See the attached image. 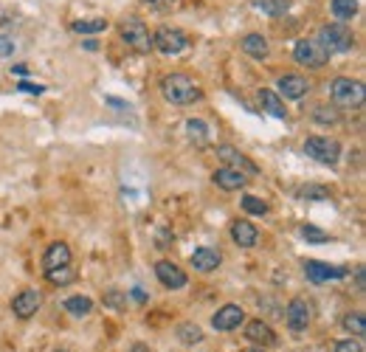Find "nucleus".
Wrapping results in <instances>:
<instances>
[{
    "instance_id": "obj_1",
    "label": "nucleus",
    "mask_w": 366,
    "mask_h": 352,
    "mask_svg": "<svg viewBox=\"0 0 366 352\" xmlns=\"http://www.w3.org/2000/svg\"><path fill=\"white\" fill-rule=\"evenodd\" d=\"M161 93L175 107H189V104H197L203 99L200 85L191 76H186V73H170V76H164L161 79Z\"/></svg>"
},
{
    "instance_id": "obj_2",
    "label": "nucleus",
    "mask_w": 366,
    "mask_h": 352,
    "mask_svg": "<svg viewBox=\"0 0 366 352\" xmlns=\"http://www.w3.org/2000/svg\"><path fill=\"white\" fill-rule=\"evenodd\" d=\"M330 96H333V104L338 110H361L366 102V85L361 79L338 76V79H333Z\"/></svg>"
},
{
    "instance_id": "obj_3",
    "label": "nucleus",
    "mask_w": 366,
    "mask_h": 352,
    "mask_svg": "<svg viewBox=\"0 0 366 352\" xmlns=\"http://www.w3.org/2000/svg\"><path fill=\"white\" fill-rule=\"evenodd\" d=\"M319 45L327 51V54H344L355 45V34L344 25V23H327L319 28Z\"/></svg>"
},
{
    "instance_id": "obj_4",
    "label": "nucleus",
    "mask_w": 366,
    "mask_h": 352,
    "mask_svg": "<svg viewBox=\"0 0 366 352\" xmlns=\"http://www.w3.org/2000/svg\"><path fill=\"white\" fill-rule=\"evenodd\" d=\"M119 37H122V42H124L130 51H136V54H147V51L153 48V34H150V28H147L141 20H136V17H130V20H124V23L119 25Z\"/></svg>"
},
{
    "instance_id": "obj_5",
    "label": "nucleus",
    "mask_w": 366,
    "mask_h": 352,
    "mask_svg": "<svg viewBox=\"0 0 366 352\" xmlns=\"http://www.w3.org/2000/svg\"><path fill=\"white\" fill-rule=\"evenodd\" d=\"M305 152H307L313 161L324 164V166H336L338 158H341V144H338L336 138H327V135H310V138L305 141Z\"/></svg>"
},
{
    "instance_id": "obj_6",
    "label": "nucleus",
    "mask_w": 366,
    "mask_h": 352,
    "mask_svg": "<svg viewBox=\"0 0 366 352\" xmlns=\"http://www.w3.org/2000/svg\"><path fill=\"white\" fill-rule=\"evenodd\" d=\"M293 59H296L299 65H305V68L319 71V68H324V65L330 62V54L319 45V40H299V42L293 45Z\"/></svg>"
},
{
    "instance_id": "obj_7",
    "label": "nucleus",
    "mask_w": 366,
    "mask_h": 352,
    "mask_svg": "<svg viewBox=\"0 0 366 352\" xmlns=\"http://www.w3.org/2000/svg\"><path fill=\"white\" fill-rule=\"evenodd\" d=\"M186 45H189L186 31L175 28V25H161L153 34V48L161 54H181V51H186Z\"/></svg>"
},
{
    "instance_id": "obj_8",
    "label": "nucleus",
    "mask_w": 366,
    "mask_h": 352,
    "mask_svg": "<svg viewBox=\"0 0 366 352\" xmlns=\"http://www.w3.org/2000/svg\"><path fill=\"white\" fill-rule=\"evenodd\" d=\"M285 322H288V330H290V333L302 336V333L310 327V302L302 299V296L290 299V305H288V310H285Z\"/></svg>"
},
{
    "instance_id": "obj_9",
    "label": "nucleus",
    "mask_w": 366,
    "mask_h": 352,
    "mask_svg": "<svg viewBox=\"0 0 366 352\" xmlns=\"http://www.w3.org/2000/svg\"><path fill=\"white\" fill-rule=\"evenodd\" d=\"M217 158L228 166V169H237V172H242V175H248V178H254L259 169H256V164L248 158V155H242L240 150H234L231 144H223V147H217Z\"/></svg>"
},
{
    "instance_id": "obj_10",
    "label": "nucleus",
    "mask_w": 366,
    "mask_h": 352,
    "mask_svg": "<svg viewBox=\"0 0 366 352\" xmlns=\"http://www.w3.org/2000/svg\"><path fill=\"white\" fill-rule=\"evenodd\" d=\"M245 322V310L240 305H223L214 316H211V327L220 333H231Z\"/></svg>"
},
{
    "instance_id": "obj_11",
    "label": "nucleus",
    "mask_w": 366,
    "mask_h": 352,
    "mask_svg": "<svg viewBox=\"0 0 366 352\" xmlns=\"http://www.w3.org/2000/svg\"><path fill=\"white\" fill-rule=\"evenodd\" d=\"M305 274H307V279H310L313 285H324V282H330V279H344L350 271H347V268H333V265L319 262V260H307V262H305Z\"/></svg>"
},
{
    "instance_id": "obj_12",
    "label": "nucleus",
    "mask_w": 366,
    "mask_h": 352,
    "mask_svg": "<svg viewBox=\"0 0 366 352\" xmlns=\"http://www.w3.org/2000/svg\"><path fill=\"white\" fill-rule=\"evenodd\" d=\"M155 277H158V282L164 285V288H170V291H181L186 288V271L178 268L175 262H170V260H161V262H155Z\"/></svg>"
},
{
    "instance_id": "obj_13",
    "label": "nucleus",
    "mask_w": 366,
    "mask_h": 352,
    "mask_svg": "<svg viewBox=\"0 0 366 352\" xmlns=\"http://www.w3.org/2000/svg\"><path fill=\"white\" fill-rule=\"evenodd\" d=\"M40 305H42V299H40V293L37 291H23V293H17L14 296V302H11V313L17 316V319H31L37 310H40Z\"/></svg>"
},
{
    "instance_id": "obj_14",
    "label": "nucleus",
    "mask_w": 366,
    "mask_h": 352,
    "mask_svg": "<svg viewBox=\"0 0 366 352\" xmlns=\"http://www.w3.org/2000/svg\"><path fill=\"white\" fill-rule=\"evenodd\" d=\"M231 240L240 245V248H254L259 243V229L248 220H234L231 223Z\"/></svg>"
},
{
    "instance_id": "obj_15",
    "label": "nucleus",
    "mask_w": 366,
    "mask_h": 352,
    "mask_svg": "<svg viewBox=\"0 0 366 352\" xmlns=\"http://www.w3.org/2000/svg\"><path fill=\"white\" fill-rule=\"evenodd\" d=\"M42 265L45 271H57V268H68L71 265V248L68 243H51L42 254Z\"/></svg>"
},
{
    "instance_id": "obj_16",
    "label": "nucleus",
    "mask_w": 366,
    "mask_h": 352,
    "mask_svg": "<svg viewBox=\"0 0 366 352\" xmlns=\"http://www.w3.org/2000/svg\"><path fill=\"white\" fill-rule=\"evenodd\" d=\"M307 90H310V82L302 73H285V76H279V93L285 99H302Z\"/></svg>"
},
{
    "instance_id": "obj_17",
    "label": "nucleus",
    "mask_w": 366,
    "mask_h": 352,
    "mask_svg": "<svg viewBox=\"0 0 366 352\" xmlns=\"http://www.w3.org/2000/svg\"><path fill=\"white\" fill-rule=\"evenodd\" d=\"M191 268L194 271H200V274H211V271H217L220 268V262H223V257H220V251H214V248H197L194 254H191Z\"/></svg>"
},
{
    "instance_id": "obj_18",
    "label": "nucleus",
    "mask_w": 366,
    "mask_h": 352,
    "mask_svg": "<svg viewBox=\"0 0 366 352\" xmlns=\"http://www.w3.org/2000/svg\"><path fill=\"white\" fill-rule=\"evenodd\" d=\"M223 192H237V189H242L245 183H248V175H242V172H237V169H228V166H223V169H217L214 172V178H211Z\"/></svg>"
},
{
    "instance_id": "obj_19",
    "label": "nucleus",
    "mask_w": 366,
    "mask_h": 352,
    "mask_svg": "<svg viewBox=\"0 0 366 352\" xmlns=\"http://www.w3.org/2000/svg\"><path fill=\"white\" fill-rule=\"evenodd\" d=\"M245 339L248 341H254L256 347H271V344H276V336H273V330L262 322V319H254V322H248V327H245Z\"/></svg>"
},
{
    "instance_id": "obj_20",
    "label": "nucleus",
    "mask_w": 366,
    "mask_h": 352,
    "mask_svg": "<svg viewBox=\"0 0 366 352\" xmlns=\"http://www.w3.org/2000/svg\"><path fill=\"white\" fill-rule=\"evenodd\" d=\"M259 104H262V110H268L273 119H288V107H285V102H282L279 93L262 87V90H259Z\"/></svg>"
},
{
    "instance_id": "obj_21",
    "label": "nucleus",
    "mask_w": 366,
    "mask_h": 352,
    "mask_svg": "<svg viewBox=\"0 0 366 352\" xmlns=\"http://www.w3.org/2000/svg\"><path fill=\"white\" fill-rule=\"evenodd\" d=\"M268 40L262 37V34H245L242 37V54H248V56H254V59H265L268 56Z\"/></svg>"
},
{
    "instance_id": "obj_22",
    "label": "nucleus",
    "mask_w": 366,
    "mask_h": 352,
    "mask_svg": "<svg viewBox=\"0 0 366 352\" xmlns=\"http://www.w3.org/2000/svg\"><path fill=\"white\" fill-rule=\"evenodd\" d=\"M105 28H107V20H105V17H88V20H73V23H71V31H73V34H82V37L102 34Z\"/></svg>"
},
{
    "instance_id": "obj_23",
    "label": "nucleus",
    "mask_w": 366,
    "mask_h": 352,
    "mask_svg": "<svg viewBox=\"0 0 366 352\" xmlns=\"http://www.w3.org/2000/svg\"><path fill=\"white\" fill-rule=\"evenodd\" d=\"M313 121L324 124V127H336V124H341V110L336 104H319L313 110Z\"/></svg>"
},
{
    "instance_id": "obj_24",
    "label": "nucleus",
    "mask_w": 366,
    "mask_h": 352,
    "mask_svg": "<svg viewBox=\"0 0 366 352\" xmlns=\"http://www.w3.org/2000/svg\"><path fill=\"white\" fill-rule=\"evenodd\" d=\"M330 8L336 14V20L347 23V20H353L358 14V0H330Z\"/></svg>"
},
{
    "instance_id": "obj_25",
    "label": "nucleus",
    "mask_w": 366,
    "mask_h": 352,
    "mask_svg": "<svg viewBox=\"0 0 366 352\" xmlns=\"http://www.w3.org/2000/svg\"><path fill=\"white\" fill-rule=\"evenodd\" d=\"M65 310H68L71 316L82 319V316H88V313L93 310V302H90L88 296H71V299H65Z\"/></svg>"
},
{
    "instance_id": "obj_26",
    "label": "nucleus",
    "mask_w": 366,
    "mask_h": 352,
    "mask_svg": "<svg viewBox=\"0 0 366 352\" xmlns=\"http://www.w3.org/2000/svg\"><path fill=\"white\" fill-rule=\"evenodd\" d=\"M178 339H181L183 344L194 347V344H200V341H203V330H200L197 324H191V322H183L181 327H178Z\"/></svg>"
},
{
    "instance_id": "obj_27",
    "label": "nucleus",
    "mask_w": 366,
    "mask_h": 352,
    "mask_svg": "<svg viewBox=\"0 0 366 352\" xmlns=\"http://www.w3.org/2000/svg\"><path fill=\"white\" fill-rule=\"evenodd\" d=\"M344 330H350L353 336L364 339V336H366V319H364V313H347V316H344Z\"/></svg>"
},
{
    "instance_id": "obj_28",
    "label": "nucleus",
    "mask_w": 366,
    "mask_h": 352,
    "mask_svg": "<svg viewBox=\"0 0 366 352\" xmlns=\"http://www.w3.org/2000/svg\"><path fill=\"white\" fill-rule=\"evenodd\" d=\"M242 209H245L248 214H254V217H265V214L271 212L268 203L259 200V198H254V195H242Z\"/></svg>"
},
{
    "instance_id": "obj_29",
    "label": "nucleus",
    "mask_w": 366,
    "mask_h": 352,
    "mask_svg": "<svg viewBox=\"0 0 366 352\" xmlns=\"http://www.w3.org/2000/svg\"><path fill=\"white\" fill-rule=\"evenodd\" d=\"M186 133H189L191 141H206L208 127H206V121H200V119H189V121H186Z\"/></svg>"
},
{
    "instance_id": "obj_30",
    "label": "nucleus",
    "mask_w": 366,
    "mask_h": 352,
    "mask_svg": "<svg viewBox=\"0 0 366 352\" xmlns=\"http://www.w3.org/2000/svg\"><path fill=\"white\" fill-rule=\"evenodd\" d=\"M302 237H305L307 243H313V245H321V243L330 240L327 231H321V229H316V226H302Z\"/></svg>"
},
{
    "instance_id": "obj_31",
    "label": "nucleus",
    "mask_w": 366,
    "mask_h": 352,
    "mask_svg": "<svg viewBox=\"0 0 366 352\" xmlns=\"http://www.w3.org/2000/svg\"><path fill=\"white\" fill-rule=\"evenodd\" d=\"M45 279L54 282V285H68L73 279V271H71V265L68 268H57V271H45Z\"/></svg>"
},
{
    "instance_id": "obj_32",
    "label": "nucleus",
    "mask_w": 366,
    "mask_h": 352,
    "mask_svg": "<svg viewBox=\"0 0 366 352\" xmlns=\"http://www.w3.org/2000/svg\"><path fill=\"white\" fill-rule=\"evenodd\" d=\"M259 8H265L271 17H279L288 11V0H259Z\"/></svg>"
},
{
    "instance_id": "obj_33",
    "label": "nucleus",
    "mask_w": 366,
    "mask_h": 352,
    "mask_svg": "<svg viewBox=\"0 0 366 352\" xmlns=\"http://www.w3.org/2000/svg\"><path fill=\"white\" fill-rule=\"evenodd\" d=\"M105 305H110L113 310H124V308H127V296L119 293V291H107V293H105Z\"/></svg>"
},
{
    "instance_id": "obj_34",
    "label": "nucleus",
    "mask_w": 366,
    "mask_h": 352,
    "mask_svg": "<svg viewBox=\"0 0 366 352\" xmlns=\"http://www.w3.org/2000/svg\"><path fill=\"white\" fill-rule=\"evenodd\" d=\"M336 352H364V344L355 341V339H344L336 344Z\"/></svg>"
},
{
    "instance_id": "obj_35",
    "label": "nucleus",
    "mask_w": 366,
    "mask_h": 352,
    "mask_svg": "<svg viewBox=\"0 0 366 352\" xmlns=\"http://www.w3.org/2000/svg\"><path fill=\"white\" fill-rule=\"evenodd\" d=\"M302 195H305V198H313V200H324L330 192H327L324 186H305V189H302Z\"/></svg>"
},
{
    "instance_id": "obj_36",
    "label": "nucleus",
    "mask_w": 366,
    "mask_h": 352,
    "mask_svg": "<svg viewBox=\"0 0 366 352\" xmlns=\"http://www.w3.org/2000/svg\"><path fill=\"white\" fill-rule=\"evenodd\" d=\"M141 3H147L150 8H158V11H164V8H172V6H178L181 0H141Z\"/></svg>"
},
{
    "instance_id": "obj_37",
    "label": "nucleus",
    "mask_w": 366,
    "mask_h": 352,
    "mask_svg": "<svg viewBox=\"0 0 366 352\" xmlns=\"http://www.w3.org/2000/svg\"><path fill=\"white\" fill-rule=\"evenodd\" d=\"M11 54H14V42L6 34H0V56H11Z\"/></svg>"
},
{
    "instance_id": "obj_38",
    "label": "nucleus",
    "mask_w": 366,
    "mask_h": 352,
    "mask_svg": "<svg viewBox=\"0 0 366 352\" xmlns=\"http://www.w3.org/2000/svg\"><path fill=\"white\" fill-rule=\"evenodd\" d=\"M17 87L25 93H42V85H34V82H17Z\"/></svg>"
},
{
    "instance_id": "obj_39",
    "label": "nucleus",
    "mask_w": 366,
    "mask_h": 352,
    "mask_svg": "<svg viewBox=\"0 0 366 352\" xmlns=\"http://www.w3.org/2000/svg\"><path fill=\"white\" fill-rule=\"evenodd\" d=\"M355 288H358V291H364V265L355 271Z\"/></svg>"
},
{
    "instance_id": "obj_40",
    "label": "nucleus",
    "mask_w": 366,
    "mask_h": 352,
    "mask_svg": "<svg viewBox=\"0 0 366 352\" xmlns=\"http://www.w3.org/2000/svg\"><path fill=\"white\" fill-rule=\"evenodd\" d=\"M172 240H175V237H172ZM172 240H170V231H161V240H158V245H161V248H167Z\"/></svg>"
},
{
    "instance_id": "obj_41",
    "label": "nucleus",
    "mask_w": 366,
    "mask_h": 352,
    "mask_svg": "<svg viewBox=\"0 0 366 352\" xmlns=\"http://www.w3.org/2000/svg\"><path fill=\"white\" fill-rule=\"evenodd\" d=\"M11 73H17V76H25V73H28V68H25V65H14V68H11Z\"/></svg>"
},
{
    "instance_id": "obj_42",
    "label": "nucleus",
    "mask_w": 366,
    "mask_h": 352,
    "mask_svg": "<svg viewBox=\"0 0 366 352\" xmlns=\"http://www.w3.org/2000/svg\"><path fill=\"white\" fill-rule=\"evenodd\" d=\"M130 352H150V347H147V344H133V350Z\"/></svg>"
},
{
    "instance_id": "obj_43",
    "label": "nucleus",
    "mask_w": 366,
    "mask_h": 352,
    "mask_svg": "<svg viewBox=\"0 0 366 352\" xmlns=\"http://www.w3.org/2000/svg\"><path fill=\"white\" fill-rule=\"evenodd\" d=\"M133 296H136V299H138V302H147V296H144V291H138V288H136V291H133Z\"/></svg>"
},
{
    "instance_id": "obj_44",
    "label": "nucleus",
    "mask_w": 366,
    "mask_h": 352,
    "mask_svg": "<svg viewBox=\"0 0 366 352\" xmlns=\"http://www.w3.org/2000/svg\"><path fill=\"white\" fill-rule=\"evenodd\" d=\"M96 45H99L96 40H88V42H85V48H88V51H96Z\"/></svg>"
},
{
    "instance_id": "obj_45",
    "label": "nucleus",
    "mask_w": 366,
    "mask_h": 352,
    "mask_svg": "<svg viewBox=\"0 0 366 352\" xmlns=\"http://www.w3.org/2000/svg\"><path fill=\"white\" fill-rule=\"evenodd\" d=\"M242 352H265L262 347H248V350H242Z\"/></svg>"
},
{
    "instance_id": "obj_46",
    "label": "nucleus",
    "mask_w": 366,
    "mask_h": 352,
    "mask_svg": "<svg viewBox=\"0 0 366 352\" xmlns=\"http://www.w3.org/2000/svg\"><path fill=\"white\" fill-rule=\"evenodd\" d=\"M57 352H71V350H57Z\"/></svg>"
}]
</instances>
